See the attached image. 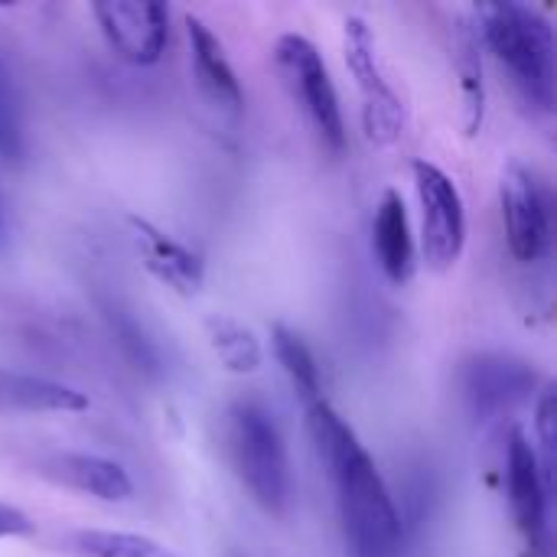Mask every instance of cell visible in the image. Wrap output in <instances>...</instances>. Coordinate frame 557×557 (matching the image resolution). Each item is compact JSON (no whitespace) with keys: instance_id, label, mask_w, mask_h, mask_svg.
Segmentation results:
<instances>
[{"instance_id":"obj_2","label":"cell","mask_w":557,"mask_h":557,"mask_svg":"<svg viewBox=\"0 0 557 557\" xmlns=\"http://www.w3.org/2000/svg\"><path fill=\"white\" fill-rule=\"evenodd\" d=\"M483 49L503 65L519 98L552 117L557 104V62L555 29L548 16L529 3H480L473 7Z\"/></svg>"},{"instance_id":"obj_20","label":"cell","mask_w":557,"mask_h":557,"mask_svg":"<svg viewBox=\"0 0 557 557\" xmlns=\"http://www.w3.org/2000/svg\"><path fill=\"white\" fill-rule=\"evenodd\" d=\"M26 160V121H23V101L13 82L10 65L0 55V163L16 166Z\"/></svg>"},{"instance_id":"obj_12","label":"cell","mask_w":557,"mask_h":557,"mask_svg":"<svg viewBox=\"0 0 557 557\" xmlns=\"http://www.w3.org/2000/svg\"><path fill=\"white\" fill-rule=\"evenodd\" d=\"M127 225L134 232V245L144 258V268L163 287H170L183 297L199 294V287L206 281V264L193 248H186L183 242H176L173 235H166L163 228H157L153 222H147L140 215H131Z\"/></svg>"},{"instance_id":"obj_14","label":"cell","mask_w":557,"mask_h":557,"mask_svg":"<svg viewBox=\"0 0 557 557\" xmlns=\"http://www.w3.org/2000/svg\"><path fill=\"white\" fill-rule=\"evenodd\" d=\"M42 476L101 503H127L134 496L131 473L98 454H52L42 460Z\"/></svg>"},{"instance_id":"obj_8","label":"cell","mask_w":557,"mask_h":557,"mask_svg":"<svg viewBox=\"0 0 557 557\" xmlns=\"http://www.w3.org/2000/svg\"><path fill=\"white\" fill-rule=\"evenodd\" d=\"M499 206L512 258L522 264L539 261L552 245V202L539 176L522 163H509L499 176Z\"/></svg>"},{"instance_id":"obj_23","label":"cell","mask_w":557,"mask_h":557,"mask_svg":"<svg viewBox=\"0 0 557 557\" xmlns=\"http://www.w3.org/2000/svg\"><path fill=\"white\" fill-rule=\"evenodd\" d=\"M33 532H36V522L23 509L0 503V539H26Z\"/></svg>"},{"instance_id":"obj_19","label":"cell","mask_w":557,"mask_h":557,"mask_svg":"<svg viewBox=\"0 0 557 557\" xmlns=\"http://www.w3.org/2000/svg\"><path fill=\"white\" fill-rule=\"evenodd\" d=\"M62 548L75 557H173L160 542L137 535V532H104V529H82L72 532Z\"/></svg>"},{"instance_id":"obj_5","label":"cell","mask_w":557,"mask_h":557,"mask_svg":"<svg viewBox=\"0 0 557 557\" xmlns=\"http://www.w3.org/2000/svg\"><path fill=\"white\" fill-rule=\"evenodd\" d=\"M343 52H346V65L349 75L356 78L359 98H362V127L366 137L379 147H392L408 124V108L401 101V95L395 91V85L385 75L382 55H379V42L375 33L369 29V23L362 16H346L343 23Z\"/></svg>"},{"instance_id":"obj_10","label":"cell","mask_w":557,"mask_h":557,"mask_svg":"<svg viewBox=\"0 0 557 557\" xmlns=\"http://www.w3.org/2000/svg\"><path fill=\"white\" fill-rule=\"evenodd\" d=\"M535 372L522 359L503 356V352H483L473 356L463 369V388L470 398V408L476 418H499L516 411L535 395Z\"/></svg>"},{"instance_id":"obj_15","label":"cell","mask_w":557,"mask_h":557,"mask_svg":"<svg viewBox=\"0 0 557 557\" xmlns=\"http://www.w3.org/2000/svg\"><path fill=\"white\" fill-rule=\"evenodd\" d=\"M372 251H375V261H379L382 274L395 287H401V284H408L414 277L418 251H414L411 219H408V209H405V199H401L398 189H388L375 206Z\"/></svg>"},{"instance_id":"obj_22","label":"cell","mask_w":557,"mask_h":557,"mask_svg":"<svg viewBox=\"0 0 557 557\" xmlns=\"http://www.w3.org/2000/svg\"><path fill=\"white\" fill-rule=\"evenodd\" d=\"M108 320H111V323H117V336H127V339H124V346L131 349V356H134L137 362H144V366H153L150 343L144 339V333H137V330H134V320H131V317H124V310H108Z\"/></svg>"},{"instance_id":"obj_18","label":"cell","mask_w":557,"mask_h":557,"mask_svg":"<svg viewBox=\"0 0 557 557\" xmlns=\"http://www.w3.org/2000/svg\"><path fill=\"white\" fill-rule=\"evenodd\" d=\"M271 346H274V356L281 362V369L287 372V379L294 382V388L300 392L304 401H317L323 398V379H320V366H317V356L313 349L307 346V339L284 326V323H274L271 326Z\"/></svg>"},{"instance_id":"obj_16","label":"cell","mask_w":557,"mask_h":557,"mask_svg":"<svg viewBox=\"0 0 557 557\" xmlns=\"http://www.w3.org/2000/svg\"><path fill=\"white\" fill-rule=\"evenodd\" d=\"M88 395L75 385L26 375V372H3L0 369V411H23V414H78L88 411Z\"/></svg>"},{"instance_id":"obj_13","label":"cell","mask_w":557,"mask_h":557,"mask_svg":"<svg viewBox=\"0 0 557 557\" xmlns=\"http://www.w3.org/2000/svg\"><path fill=\"white\" fill-rule=\"evenodd\" d=\"M483 39L480 26L470 13H454L450 20V59L457 72L460 104H463V131L467 137H476L486 121V69H483Z\"/></svg>"},{"instance_id":"obj_21","label":"cell","mask_w":557,"mask_h":557,"mask_svg":"<svg viewBox=\"0 0 557 557\" xmlns=\"http://www.w3.org/2000/svg\"><path fill=\"white\" fill-rule=\"evenodd\" d=\"M557 398L555 388H542L539 392V401H535V454H539V463H542V473H545V483L552 486V476H555V447H557Z\"/></svg>"},{"instance_id":"obj_11","label":"cell","mask_w":557,"mask_h":557,"mask_svg":"<svg viewBox=\"0 0 557 557\" xmlns=\"http://www.w3.org/2000/svg\"><path fill=\"white\" fill-rule=\"evenodd\" d=\"M186 39H189V65H193L196 85L206 95V101L228 117H242L245 91H242V82H238L219 36L199 16L189 13L186 16Z\"/></svg>"},{"instance_id":"obj_4","label":"cell","mask_w":557,"mask_h":557,"mask_svg":"<svg viewBox=\"0 0 557 557\" xmlns=\"http://www.w3.org/2000/svg\"><path fill=\"white\" fill-rule=\"evenodd\" d=\"M277 72L290 91V98L307 114L310 127L333 153L346 150V117L339 104V91L326 69L323 52L300 33H284L274 46Z\"/></svg>"},{"instance_id":"obj_17","label":"cell","mask_w":557,"mask_h":557,"mask_svg":"<svg viewBox=\"0 0 557 557\" xmlns=\"http://www.w3.org/2000/svg\"><path fill=\"white\" fill-rule=\"evenodd\" d=\"M206 336H209L212 352L232 375H251L261 369V362H264L261 339L242 320H235L228 313H212L206 320Z\"/></svg>"},{"instance_id":"obj_24","label":"cell","mask_w":557,"mask_h":557,"mask_svg":"<svg viewBox=\"0 0 557 557\" xmlns=\"http://www.w3.org/2000/svg\"><path fill=\"white\" fill-rule=\"evenodd\" d=\"M10 238H13V222H10V209L0 196V255L10 248Z\"/></svg>"},{"instance_id":"obj_9","label":"cell","mask_w":557,"mask_h":557,"mask_svg":"<svg viewBox=\"0 0 557 557\" xmlns=\"http://www.w3.org/2000/svg\"><path fill=\"white\" fill-rule=\"evenodd\" d=\"M91 16L108 49L131 65L160 62L170 39V10L153 0H101Z\"/></svg>"},{"instance_id":"obj_3","label":"cell","mask_w":557,"mask_h":557,"mask_svg":"<svg viewBox=\"0 0 557 557\" xmlns=\"http://www.w3.org/2000/svg\"><path fill=\"white\" fill-rule=\"evenodd\" d=\"M225 441H228L235 476L242 480L248 496L268 516L277 519L290 516L297 499V483H294L287 441L281 434L274 411L258 398H238L228 408Z\"/></svg>"},{"instance_id":"obj_7","label":"cell","mask_w":557,"mask_h":557,"mask_svg":"<svg viewBox=\"0 0 557 557\" xmlns=\"http://www.w3.org/2000/svg\"><path fill=\"white\" fill-rule=\"evenodd\" d=\"M548 493L552 486L545 483L532 437L512 428L506 441V496L529 557H548Z\"/></svg>"},{"instance_id":"obj_6","label":"cell","mask_w":557,"mask_h":557,"mask_svg":"<svg viewBox=\"0 0 557 557\" xmlns=\"http://www.w3.org/2000/svg\"><path fill=\"white\" fill-rule=\"evenodd\" d=\"M411 176L421 202V255L431 271H450L467 248L463 193L431 160H414Z\"/></svg>"},{"instance_id":"obj_1","label":"cell","mask_w":557,"mask_h":557,"mask_svg":"<svg viewBox=\"0 0 557 557\" xmlns=\"http://www.w3.org/2000/svg\"><path fill=\"white\" fill-rule=\"evenodd\" d=\"M307 431L333 480L343 532L352 555L401 557V516L356 431L326 398L307 401Z\"/></svg>"}]
</instances>
